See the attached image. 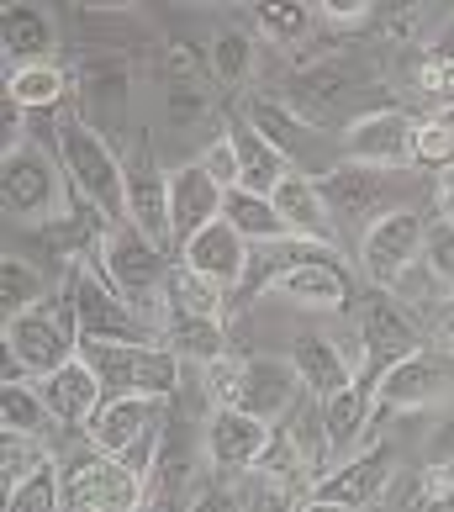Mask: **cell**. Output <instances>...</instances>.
<instances>
[{"mask_svg": "<svg viewBox=\"0 0 454 512\" xmlns=\"http://www.w3.org/2000/svg\"><path fill=\"white\" fill-rule=\"evenodd\" d=\"M59 169H64V180L74 191L96 206L101 222H111V227L127 222V164L111 154V143L96 127L69 122L59 132Z\"/></svg>", "mask_w": 454, "mask_h": 512, "instance_id": "obj_1", "label": "cell"}, {"mask_svg": "<svg viewBox=\"0 0 454 512\" xmlns=\"http://www.w3.org/2000/svg\"><path fill=\"white\" fill-rule=\"evenodd\" d=\"M101 270H106L111 286H117V296L148 322L164 307V286H169V270H175V264H169L159 243H148L132 222H117V227H106V238H101Z\"/></svg>", "mask_w": 454, "mask_h": 512, "instance_id": "obj_2", "label": "cell"}, {"mask_svg": "<svg viewBox=\"0 0 454 512\" xmlns=\"http://www.w3.org/2000/svg\"><path fill=\"white\" fill-rule=\"evenodd\" d=\"M69 312H74V328H80V338H117V344H154L148 338V322L127 307V301L117 296V286L106 280L101 270V249L74 264L69 275Z\"/></svg>", "mask_w": 454, "mask_h": 512, "instance_id": "obj_3", "label": "cell"}, {"mask_svg": "<svg viewBox=\"0 0 454 512\" xmlns=\"http://www.w3.org/2000/svg\"><path fill=\"white\" fill-rule=\"evenodd\" d=\"M423 249H428V222L418 206H391V212L370 217L365 238H359V270H365L370 286L381 291H396L407 270L423 264Z\"/></svg>", "mask_w": 454, "mask_h": 512, "instance_id": "obj_4", "label": "cell"}, {"mask_svg": "<svg viewBox=\"0 0 454 512\" xmlns=\"http://www.w3.org/2000/svg\"><path fill=\"white\" fill-rule=\"evenodd\" d=\"M6 354L32 381H48L53 370H64L80 354V328H74L69 301H43V307L11 317L6 322Z\"/></svg>", "mask_w": 454, "mask_h": 512, "instance_id": "obj_5", "label": "cell"}, {"mask_svg": "<svg viewBox=\"0 0 454 512\" xmlns=\"http://www.w3.org/2000/svg\"><path fill=\"white\" fill-rule=\"evenodd\" d=\"M64 201V169H53V159L37 143H22L16 154L0 159V206L11 222L37 227L59 212Z\"/></svg>", "mask_w": 454, "mask_h": 512, "instance_id": "obj_6", "label": "cell"}, {"mask_svg": "<svg viewBox=\"0 0 454 512\" xmlns=\"http://www.w3.org/2000/svg\"><path fill=\"white\" fill-rule=\"evenodd\" d=\"M143 486V476L101 449L64 460V512H143Z\"/></svg>", "mask_w": 454, "mask_h": 512, "instance_id": "obj_7", "label": "cell"}, {"mask_svg": "<svg viewBox=\"0 0 454 512\" xmlns=\"http://www.w3.org/2000/svg\"><path fill=\"white\" fill-rule=\"evenodd\" d=\"M423 349V338L418 328H412V317L396 307V296H375L365 301V312H359V386L375 391V381L391 370V365H402L407 354H418Z\"/></svg>", "mask_w": 454, "mask_h": 512, "instance_id": "obj_8", "label": "cell"}, {"mask_svg": "<svg viewBox=\"0 0 454 512\" xmlns=\"http://www.w3.org/2000/svg\"><path fill=\"white\" fill-rule=\"evenodd\" d=\"M412 143H418V122L396 106H381V111H365V117L349 122L344 159L365 164V169H407V164H418Z\"/></svg>", "mask_w": 454, "mask_h": 512, "instance_id": "obj_9", "label": "cell"}, {"mask_svg": "<svg viewBox=\"0 0 454 512\" xmlns=\"http://www.w3.org/2000/svg\"><path fill=\"white\" fill-rule=\"evenodd\" d=\"M449 386H454V354L449 349H418L375 381L370 402L381 412H412V407L439 402Z\"/></svg>", "mask_w": 454, "mask_h": 512, "instance_id": "obj_10", "label": "cell"}, {"mask_svg": "<svg viewBox=\"0 0 454 512\" xmlns=\"http://www.w3.org/2000/svg\"><path fill=\"white\" fill-rule=\"evenodd\" d=\"M180 264L227 296V291L243 286V275H249V264H254V249L227 222H212V227H201V233L180 249Z\"/></svg>", "mask_w": 454, "mask_h": 512, "instance_id": "obj_11", "label": "cell"}, {"mask_svg": "<svg viewBox=\"0 0 454 512\" xmlns=\"http://www.w3.org/2000/svg\"><path fill=\"white\" fill-rule=\"evenodd\" d=\"M159 423H164V402H154V396H111V402H101V412L85 423V439H90V449L122 460V454L138 449Z\"/></svg>", "mask_w": 454, "mask_h": 512, "instance_id": "obj_12", "label": "cell"}, {"mask_svg": "<svg viewBox=\"0 0 454 512\" xmlns=\"http://www.w3.org/2000/svg\"><path fill=\"white\" fill-rule=\"evenodd\" d=\"M301 375H296V365L291 359H249L243 365V381H238V396H233V407L238 412H249V417H259V423H280L296 402H301Z\"/></svg>", "mask_w": 454, "mask_h": 512, "instance_id": "obj_13", "label": "cell"}, {"mask_svg": "<svg viewBox=\"0 0 454 512\" xmlns=\"http://www.w3.org/2000/svg\"><path fill=\"white\" fill-rule=\"evenodd\" d=\"M222 201H227V191L206 175L201 164H180L175 175H169V222H175L180 249L201 233V227L222 222Z\"/></svg>", "mask_w": 454, "mask_h": 512, "instance_id": "obj_14", "label": "cell"}, {"mask_svg": "<svg viewBox=\"0 0 454 512\" xmlns=\"http://www.w3.org/2000/svg\"><path fill=\"white\" fill-rule=\"evenodd\" d=\"M37 396H43V407H48L53 423L80 428V433H85V423H90V417L101 412V402H106V391H101V381H96V370H90L80 354H74L64 370H53L48 381H37Z\"/></svg>", "mask_w": 454, "mask_h": 512, "instance_id": "obj_15", "label": "cell"}, {"mask_svg": "<svg viewBox=\"0 0 454 512\" xmlns=\"http://www.w3.org/2000/svg\"><path fill=\"white\" fill-rule=\"evenodd\" d=\"M275 212L280 222L291 227V238H307V243H323V249H333L338 243V227H333V212H328V201H323V185H317L312 175H286L275 185Z\"/></svg>", "mask_w": 454, "mask_h": 512, "instance_id": "obj_16", "label": "cell"}, {"mask_svg": "<svg viewBox=\"0 0 454 512\" xmlns=\"http://www.w3.org/2000/svg\"><path fill=\"white\" fill-rule=\"evenodd\" d=\"M270 439H275V428L249 417V412H238V407H217L212 423H206V449H212V460L227 465V470L259 465L264 454H270Z\"/></svg>", "mask_w": 454, "mask_h": 512, "instance_id": "obj_17", "label": "cell"}, {"mask_svg": "<svg viewBox=\"0 0 454 512\" xmlns=\"http://www.w3.org/2000/svg\"><path fill=\"white\" fill-rule=\"evenodd\" d=\"M227 143H233V154H238V191L275 196V185L286 180V175H296L291 159L280 154V148L264 138L249 117H233V122H227Z\"/></svg>", "mask_w": 454, "mask_h": 512, "instance_id": "obj_18", "label": "cell"}, {"mask_svg": "<svg viewBox=\"0 0 454 512\" xmlns=\"http://www.w3.org/2000/svg\"><path fill=\"white\" fill-rule=\"evenodd\" d=\"M127 222L138 227L148 243H159V249L175 243V222H169V175H159L154 164L127 169Z\"/></svg>", "mask_w": 454, "mask_h": 512, "instance_id": "obj_19", "label": "cell"}, {"mask_svg": "<svg viewBox=\"0 0 454 512\" xmlns=\"http://www.w3.org/2000/svg\"><path fill=\"white\" fill-rule=\"evenodd\" d=\"M391 476V449H365L338 460L323 481H317V497L323 502H344V507H365L381 497V486Z\"/></svg>", "mask_w": 454, "mask_h": 512, "instance_id": "obj_20", "label": "cell"}, {"mask_svg": "<svg viewBox=\"0 0 454 512\" xmlns=\"http://www.w3.org/2000/svg\"><path fill=\"white\" fill-rule=\"evenodd\" d=\"M291 365L301 375V386H307V396H317V402H328V396H338L344 386H354V365L349 354H338L323 333H301L291 344Z\"/></svg>", "mask_w": 454, "mask_h": 512, "instance_id": "obj_21", "label": "cell"}, {"mask_svg": "<svg viewBox=\"0 0 454 512\" xmlns=\"http://www.w3.org/2000/svg\"><path fill=\"white\" fill-rule=\"evenodd\" d=\"M323 201H328V212H333V222L338 217H365L370 206H381V196H386V169H365V164H333V169H323Z\"/></svg>", "mask_w": 454, "mask_h": 512, "instance_id": "obj_22", "label": "cell"}, {"mask_svg": "<svg viewBox=\"0 0 454 512\" xmlns=\"http://www.w3.org/2000/svg\"><path fill=\"white\" fill-rule=\"evenodd\" d=\"M0 48H6V69L53 64V22H48V11L6 6V16H0Z\"/></svg>", "mask_w": 454, "mask_h": 512, "instance_id": "obj_23", "label": "cell"}, {"mask_svg": "<svg viewBox=\"0 0 454 512\" xmlns=\"http://www.w3.org/2000/svg\"><path fill=\"white\" fill-rule=\"evenodd\" d=\"M270 291L291 296L296 307H312V312H338L349 301V286H344V270L333 259H312V264H296L275 280Z\"/></svg>", "mask_w": 454, "mask_h": 512, "instance_id": "obj_24", "label": "cell"}, {"mask_svg": "<svg viewBox=\"0 0 454 512\" xmlns=\"http://www.w3.org/2000/svg\"><path fill=\"white\" fill-rule=\"evenodd\" d=\"M80 101H85V127H96L101 122H122L127 117V69L122 64H85L80 69Z\"/></svg>", "mask_w": 454, "mask_h": 512, "instance_id": "obj_25", "label": "cell"}, {"mask_svg": "<svg viewBox=\"0 0 454 512\" xmlns=\"http://www.w3.org/2000/svg\"><path fill=\"white\" fill-rule=\"evenodd\" d=\"M138 349L143 344H117V338H80V359L96 370V381L111 396H138Z\"/></svg>", "mask_w": 454, "mask_h": 512, "instance_id": "obj_26", "label": "cell"}, {"mask_svg": "<svg viewBox=\"0 0 454 512\" xmlns=\"http://www.w3.org/2000/svg\"><path fill=\"white\" fill-rule=\"evenodd\" d=\"M222 222L233 227V233L249 243V249H264V243L291 238V227L280 222L275 201H270V196H254V191H227V201H222Z\"/></svg>", "mask_w": 454, "mask_h": 512, "instance_id": "obj_27", "label": "cell"}, {"mask_svg": "<svg viewBox=\"0 0 454 512\" xmlns=\"http://www.w3.org/2000/svg\"><path fill=\"white\" fill-rule=\"evenodd\" d=\"M370 391L365 386H344L338 396H328L323 402V428H328V454H338V460H344V454L365 439V428H370Z\"/></svg>", "mask_w": 454, "mask_h": 512, "instance_id": "obj_28", "label": "cell"}, {"mask_svg": "<svg viewBox=\"0 0 454 512\" xmlns=\"http://www.w3.org/2000/svg\"><path fill=\"white\" fill-rule=\"evenodd\" d=\"M164 344L175 349L180 359H201V365H212V359L227 354L222 322H217V317H191V312H169Z\"/></svg>", "mask_w": 454, "mask_h": 512, "instance_id": "obj_29", "label": "cell"}, {"mask_svg": "<svg viewBox=\"0 0 454 512\" xmlns=\"http://www.w3.org/2000/svg\"><path fill=\"white\" fill-rule=\"evenodd\" d=\"M69 90V74L59 64H22V69H6V96L27 111H53Z\"/></svg>", "mask_w": 454, "mask_h": 512, "instance_id": "obj_30", "label": "cell"}, {"mask_svg": "<svg viewBox=\"0 0 454 512\" xmlns=\"http://www.w3.org/2000/svg\"><path fill=\"white\" fill-rule=\"evenodd\" d=\"M43 301H48V280L37 264H27L22 254L0 259V312H6V322L32 312V307H43Z\"/></svg>", "mask_w": 454, "mask_h": 512, "instance_id": "obj_31", "label": "cell"}, {"mask_svg": "<svg viewBox=\"0 0 454 512\" xmlns=\"http://www.w3.org/2000/svg\"><path fill=\"white\" fill-rule=\"evenodd\" d=\"M169 312H191V317H217L222 322V291L206 286L201 275H191L185 264L169 270V286H164V317Z\"/></svg>", "mask_w": 454, "mask_h": 512, "instance_id": "obj_32", "label": "cell"}, {"mask_svg": "<svg viewBox=\"0 0 454 512\" xmlns=\"http://www.w3.org/2000/svg\"><path fill=\"white\" fill-rule=\"evenodd\" d=\"M6 512H64V465H43L37 476L6 491Z\"/></svg>", "mask_w": 454, "mask_h": 512, "instance_id": "obj_33", "label": "cell"}, {"mask_svg": "<svg viewBox=\"0 0 454 512\" xmlns=\"http://www.w3.org/2000/svg\"><path fill=\"white\" fill-rule=\"evenodd\" d=\"M243 117H249V122H254V127H259L264 138H270V143H275V148H280V154H286V159L296 154V143H301V138H307V132H312V127L301 122V117H291V111L280 106V101H259V96H254L249 106H243Z\"/></svg>", "mask_w": 454, "mask_h": 512, "instance_id": "obj_34", "label": "cell"}, {"mask_svg": "<svg viewBox=\"0 0 454 512\" xmlns=\"http://www.w3.org/2000/svg\"><path fill=\"white\" fill-rule=\"evenodd\" d=\"M0 423H6V433H32V439H43L48 407H43V396H37V386H6L0 391Z\"/></svg>", "mask_w": 454, "mask_h": 512, "instance_id": "obj_35", "label": "cell"}, {"mask_svg": "<svg viewBox=\"0 0 454 512\" xmlns=\"http://www.w3.org/2000/svg\"><path fill=\"white\" fill-rule=\"evenodd\" d=\"M43 465H48L43 439H32V433H6L0 439V481H6V491L22 486L27 476H37Z\"/></svg>", "mask_w": 454, "mask_h": 512, "instance_id": "obj_36", "label": "cell"}, {"mask_svg": "<svg viewBox=\"0 0 454 512\" xmlns=\"http://www.w3.org/2000/svg\"><path fill=\"white\" fill-rule=\"evenodd\" d=\"M291 444H296V454H312V460L328 454V428H323V402L317 396L291 407Z\"/></svg>", "mask_w": 454, "mask_h": 512, "instance_id": "obj_37", "label": "cell"}, {"mask_svg": "<svg viewBox=\"0 0 454 512\" xmlns=\"http://www.w3.org/2000/svg\"><path fill=\"white\" fill-rule=\"evenodd\" d=\"M254 64V48H249V37H243L238 27H227L217 32V43H212V69L222 74V80H243Z\"/></svg>", "mask_w": 454, "mask_h": 512, "instance_id": "obj_38", "label": "cell"}, {"mask_svg": "<svg viewBox=\"0 0 454 512\" xmlns=\"http://www.w3.org/2000/svg\"><path fill=\"white\" fill-rule=\"evenodd\" d=\"M259 27H264V37H275V43H296V37L312 32V11L307 6H264Z\"/></svg>", "mask_w": 454, "mask_h": 512, "instance_id": "obj_39", "label": "cell"}, {"mask_svg": "<svg viewBox=\"0 0 454 512\" xmlns=\"http://www.w3.org/2000/svg\"><path fill=\"white\" fill-rule=\"evenodd\" d=\"M412 154H418V164H439V169L454 164V132L444 127V117L418 122V143H412Z\"/></svg>", "mask_w": 454, "mask_h": 512, "instance_id": "obj_40", "label": "cell"}, {"mask_svg": "<svg viewBox=\"0 0 454 512\" xmlns=\"http://www.w3.org/2000/svg\"><path fill=\"white\" fill-rule=\"evenodd\" d=\"M423 259H428V270L444 280V291L454 296V222H433V227H428Z\"/></svg>", "mask_w": 454, "mask_h": 512, "instance_id": "obj_41", "label": "cell"}, {"mask_svg": "<svg viewBox=\"0 0 454 512\" xmlns=\"http://www.w3.org/2000/svg\"><path fill=\"white\" fill-rule=\"evenodd\" d=\"M196 164H201L217 185H222V191H238V154H233V143H227V132H222V138H217L212 148H206V154H201Z\"/></svg>", "mask_w": 454, "mask_h": 512, "instance_id": "obj_42", "label": "cell"}, {"mask_svg": "<svg viewBox=\"0 0 454 512\" xmlns=\"http://www.w3.org/2000/svg\"><path fill=\"white\" fill-rule=\"evenodd\" d=\"M238 381H243V365L238 359H212V365H206V391H212V402L217 407H233V396H238Z\"/></svg>", "mask_w": 454, "mask_h": 512, "instance_id": "obj_43", "label": "cell"}, {"mask_svg": "<svg viewBox=\"0 0 454 512\" xmlns=\"http://www.w3.org/2000/svg\"><path fill=\"white\" fill-rule=\"evenodd\" d=\"M433 333H439V349L454 354V296L439 301V312H433Z\"/></svg>", "mask_w": 454, "mask_h": 512, "instance_id": "obj_44", "label": "cell"}, {"mask_svg": "<svg viewBox=\"0 0 454 512\" xmlns=\"http://www.w3.org/2000/svg\"><path fill=\"white\" fill-rule=\"evenodd\" d=\"M433 64H454V16L439 27V37H433Z\"/></svg>", "mask_w": 454, "mask_h": 512, "instance_id": "obj_45", "label": "cell"}, {"mask_svg": "<svg viewBox=\"0 0 454 512\" xmlns=\"http://www.w3.org/2000/svg\"><path fill=\"white\" fill-rule=\"evenodd\" d=\"M439 222H454V164L449 169H439Z\"/></svg>", "mask_w": 454, "mask_h": 512, "instance_id": "obj_46", "label": "cell"}, {"mask_svg": "<svg viewBox=\"0 0 454 512\" xmlns=\"http://www.w3.org/2000/svg\"><path fill=\"white\" fill-rule=\"evenodd\" d=\"M333 22H359V16H365V6H359V0H328L323 6Z\"/></svg>", "mask_w": 454, "mask_h": 512, "instance_id": "obj_47", "label": "cell"}, {"mask_svg": "<svg viewBox=\"0 0 454 512\" xmlns=\"http://www.w3.org/2000/svg\"><path fill=\"white\" fill-rule=\"evenodd\" d=\"M439 454H444V460H454V412L444 417V428H439Z\"/></svg>", "mask_w": 454, "mask_h": 512, "instance_id": "obj_48", "label": "cell"}, {"mask_svg": "<svg viewBox=\"0 0 454 512\" xmlns=\"http://www.w3.org/2000/svg\"><path fill=\"white\" fill-rule=\"evenodd\" d=\"M301 512H359V507H344V502H323V497H312Z\"/></svg>", "mask_w": 454, "mask_h": 512, "instance_id": "obj_49", "label": "cell"}, {"mask_svg": "<svg viewBox=\"0 0 454 512\" xmlns=\"http://www.w3.org/2000/svg\"><path fill=\"white\" fill-rule=\"evenodd\" d=\"M454 106V64H444V111Z\"/></svg>", "mask_w": 454, "mask_h": 512, "instance_id": "obj_50", "label": "cell"}, {"mask_svg": "<svg viewBox=\"0 0 454 512\" xmlns=\"http://www.w3.org/2000/svg\"><path fill=\"white\" fill-rule=\"evenodd\" d=\"M185 512H227V507H222V502H217V497H201V502H196V507H185Z\"/></svg>", "mask_w": 454, "mask_h": 512, "instance_id": "obj_51", "label": "cell"}, {"mask_svg": "<svg viewBox=\"0 0 454 512\" xmlns=\"http://www.w3.org/2000/svg\"><path fill=\"white\" fill-rule=\"evenodd\" d=\"M433 512H454V491H449V497H444L439 507H433Z\"/></svg>", "mask_w": 454, "mask_h": 512, "instance_id": "obj_52", "label": "cell"}, {"mask_svg": "<svg viewBox=\"0 0 454 512\" xmlns=\"http://www.w3.org/2000/svg\"><path fill=\"white\" fill-rule=\"evenodd\" d=\"M439 117H444V127L454 132V106H449V111H439Z\"/></svg>", "mask_w": 454, "mask_h": 512, "instance_id": "obj_53", "label": "cell"}]
</instances>
